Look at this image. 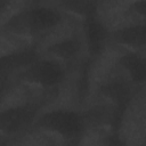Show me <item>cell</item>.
Here are the masks:
<instances>
[{"label":"cell","mask_w":146,"mask_h":146,"mask_svg":"<svg viewBox=\"0 0 146 146\" xmlns=\"http://www.w3.org/2000/svg\"><path fill=\"white\" fill-rule=\"evenodd\" d=\"M99 94L114 105V123H117L131 97L129 83L122 79H113L99 88Z\"/></svg>","instance_id":"8992f818"},{"label":"cell","mask_w":146,"mask_h":146,"mask_svg":"<svg viewBox=\"0 0 146 146\" xmlns=\"http://www.w3.org/2000/svg\"><path fill=\"white\" fill-rule=\"evenodd\" d=\"M46 50L55 58L67 62L78 56L81 50V42L76 36H70L49 44Z\"/></svg>","instance_id":"30bf717a"},{"label":"cell","mask_w":146,"mask_h":146,"mask_svg":"<svg viewBox=\"0 0 146 146\" xmlns=\"http://www.w3.org/2000/svg\"><path fill=\"white\" fill-rule=\"evenodd\" d=\"M39 58L38 52L32 48H25L11 51L0 56V80L7 78L10 73L21 72Z\"/></svg>","instance_id":"52a82bcc"},{"label":"cell","mask_w":146,"mask_h":146,"mask_svg":"<svg viewBox=\"0 0 146 146\" xmlns=\"http://www.w3.org/2000/svg\"><path fill=\"white\" fill-rule=\"evenodd\" d=\"M120 65L128 73L129 79L135 84H141L146 80V64L145 59L136 51L131 50L121 56Z\"/></svg>","instance_id":"9c48e42d"},{"label":"cell","mask_w":146,"mask_h":146,"mask_svg":"<svg viewBox=\"0 0 146 146\" xmlns=\"http://www.w3.org/2000/svg\"><path fill=\"white\" fill-rule=\"evenodd\" d=\"M99 0H59V6L65 11L80 16L83 19L96 15Z\"/></svg>","instance_id":"8fae6325"},{"label":"cell","mask_w":146,"mask_h":146,"mask_svg":"<svg viewBox=\"0 0 146 146\" xmlns=\"http://www.w3.org/2000/svg\"><path fill=\"white\" fill-rule=\"evenodd\" d=\"M130 13H132L136 16H139L141 18L145 17V13H146V2L145 0H136L133 1L128 9Z\"/></svg>","instance_id":"7c38bea8"},{"label":"cell","mask_w":146,"mask_h":146,"mask_svg":"<svg viewBox=\"0 0 146 146\" xmlns=\"http://www.w3.org/2000/svg\"><path fill=\"white\" fill-rule=\"evenodd\" d=\"M60 13L51 7L36 6L13 15L5 24L3 31L16 35H35L57 26Z\"/></svg>","instance_id":"6da1fadb"},{"label":"cell","mask_w":146,"mask_h":146,"mask_svg":"<svg viewBox=\"0 0 146 146\" xmlns=\"http://www.w3.org/2000/svg\"><path fill=\"white\" fill-rule=\"evenodd\" d=\"M42 104L29 102L0 111V135L14 136L33 125Z\"/></svg>","instance_id":"277c9868"},{"label":"cell","mask_w":146,"mask_h":146,"mask_svg":"<svg viewBox=\"0 0 146 146\" xmlns=\"http://www.w3.org/2000/svg\"><path fill=\"white\" fill-rule=\"evenodd\" d=\"M18 78L29 84L52 89L63 82L65 68L55 59H42L39 57L31 65L22 70Z\"/></svg>","instance_id":"3957f363"},{"label":"cell","mask_w":146,"mask_h":146,"mask_svg":"<svg viewBox=\"0 0 146 146\" xmlns=\"http://www.w3.org/2000/svg\"><path fill=\"white\" fill-rule=\"evenodd\" d=\"M145 24L137 23L117 29L110 33V38L117 44L137 50L145 46Z\"/></svg>","instance_id":"ba28073f"},{"label":"cell","mask_w":146,"mask_h":146,"mask_svg":"<svg viewBox=\"0 0 146 146\" xmlns=\"http://www.w3.org/2000/svg\"><path fill=\"white\" fill-rule=\"evenodd\" d=\"M0 90H1V88H0Z\"/></svg>","instance_id":"4fadbf2b"},{"label":"cell","mask_w":146,"mask_h":146,"mask_svg":"<svg viewBox=\"0 0 146 146\" xmlns=\"http://www.w3.org/2000/svg\"><path fill=\"white\" fill-rule=\"evenodd\" d=\"M83 32L88 52L91 57L99 56L110 39V32L103 22L98 18V15H91L83 19Z\"/></svg>","instance_id":"5b68a950"},{"label":"cell","mask_w":146,"mask_h":146,"mask_svg":"<svg viewBox=\"0 0 146 146\" xmlns=\"http://www.w3.org/2000/svg\"><path fill=\"white\" fill-rule=\"evenodd\" d=\"M33 125L41 131L56 135L70 141L80 138L87 128L83 113L65 108L39 114Z\"/></svg>","instance_id":"7a4b0ae2"}]
</instances>
